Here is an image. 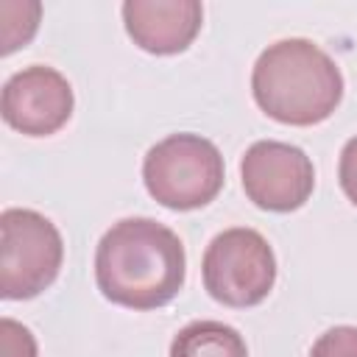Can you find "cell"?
<instances>
[{"label": "cell", "instance_id": "1", "mask_svg": "<svg viewBox=\"0 0 357 357\" xmlns=\"http://www.w3.org/2000/svg\"><path fill=\"white\" fill-rule=\"evenodd\" d=\"M187 257L178 234L151 218L117 220L98 243V290L128 310H156L184 284Z\"/></svg>", "mask_w": 357, "mask_h": 357}, {"label": "cell", "instance_id": "2", "mask_svg": "<svg viewBox=\"0 0 357 357\" xmlns=\"http://www.w3.org/2000/svg\"><path fill=\"white\" fill-rule=\"evenodd\" d=\"M251 92L268 117L284 126H315L337 109L343 75L315 42L282 39L259 53Z\"/></svg>", "mask_w": 357, "mask_h": 357}, {"label": "cell", "instance_id": "3", "mask_svg": "<svg viewBox=\"0 0 357 357\" xmlns=\"http://www.w3.org/2000/svg\"><path fill=\"white\" fill-rule=\"evenodd\" d=\"M142 178L162 206L198 209L215 201L223 187V156L201 134H170L145 153Z\"/></svg>", "mask_w": 357, "mask_h": 357}, {"label": "cell", "instance_id": "4", "mask_svg": "<svg viewBox=\"0 0 357 357\" xmlns=\"http://www.w3.org/2000/svg\"><path fill=\"white\" fill-rule=\"evenodd\" d=\"M64 257L59 229L33 209L0 215V296L33 298L59 276Z\"/></svg>", "mask_w": 357, "mask_h": 357}, {"label": "cell", "instance_id": "5", "mask_svg": "<svg viewBox=\"0 0 357 357\" xmlns=\"http://www.w3.org/2000/svg\"><path fill=\"white\" fill-rule=\"evenodd\" d=\"M204 287L226 307H254L276 282V257L268 240L245 226L220 231L204 254Z\"/></svg>", "mask_w": 357, "mask_h": 357}, {"label": "cell", "instance_id": "6", "mask_svg": "<svg viewBox=\"0 0 357 357\" xmlns=\"http://www.w3.org/2000/svg\"><path fill=\"white\" fill-rule=\"evenodd\" d=\"M240 178L245 195L259 209L293 212L312 195L315 170L301 148L290 142L262 139L245 151L240 162Z\"/></svg>", "mask_w": 357, "mask_h": 357}, {"label": "cell", "instance_id": "7", "mask_svg": "<svg viewBox=\"0 0 357 357\" xmlns=\"http://www.w3.org/2000/svg\"><path fill=\"white\" fill-rule=\"evenodd\" d=\"M0 112L14 131L28 137L56 134L73 114V86L53 67H25L6 81Z\"/></svg>", "mask_w": 357, "mask_h": 357}, {"label": "cell", "instance_id": "8", "mask_svg": "<svg viewBox=\"0 0 357 357\" xmlns=\"http://www.w3.org/2000/svg\"><path fill=\"white\" fill-rule=\"evenodd\" d=\"M204 8L198 0H128L123 22L134 45L156 56H173L192 45L201 31Z\"/></svg>", "mask_w": 357, "mask_h": 357}, {"label": "cell", "instance_id": "9", "mask_svg": "<svg viewBox=\"0 0 357 357\" xmlns=\"http://www.w3.org/2000/svg\"><path fill=\"white\" fill-rule=\"evenodd\" d=\"M170 357H248L243 335L220 321H192L170 343Z\"/></svg>", "mask_w": 357, "mask_h": 357}, {"label": "cell", "instance_id": "10", "mask_svg": "<svg viewBox=\"0 0 357 357\" xmlns=\"http://www.w3.org/2000/svg\"><path fill=\"white\" fill-rule=\"evenodd\" d=\"M310 357H357V326H335L324 332L312 343Z\"/></svg>", "mask_w": 357, "mask_h": 357}, {"label": "cell", "instance_id": "11", "mask_svg": "<svg viewBox=\"0 0 357 357\" xmlns=\"http://www.w3.org/2000/svg\"><path fill=\"white\" fill-rule=\"evenodd\" d=\"M0 357H36L33 335L11 318L0 321Z\"/></svg>", "mask_w": 357, "mask_h": 357}, {"label": "cell", "instance_id": "12", "mask_svg": "<svg viewBox=\"0 0 357 357\" xmlns=\"http://www.w3.org/2000/svg\"><path fill=\"white\" fill-rule=\"evenodd\" d=\"M337 178L346 192V198L357 206V137H351L343 151H340V165H337Z\"/></svg>", "mask_w": 357, "mask_h": 357}]
</instances>
